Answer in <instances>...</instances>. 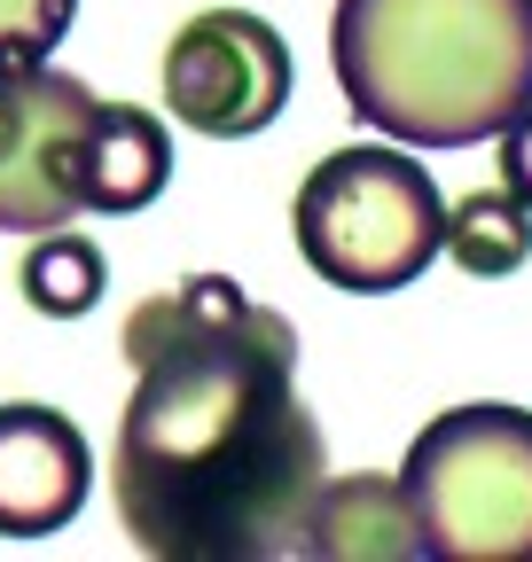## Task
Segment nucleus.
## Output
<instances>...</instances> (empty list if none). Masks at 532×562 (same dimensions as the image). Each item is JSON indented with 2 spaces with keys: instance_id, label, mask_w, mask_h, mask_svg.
Returning <instances> with one entry per match:
<instances>
[{
  "instance_id": "obj_13",
  "label": "nucleus",
  "mask_w": 532,
  "mask_h": 562,
  "mask_svg": "<svg viewBox=\"0 0 532 562\" xmlns=\"http://www.w3.org/2000/svg\"><path fill=\"white\" fill-rule=\"evenodd\" d=\"M494 149H501V157H494V165H501V188L532 203V102H524V110L494 133Z\"/></svg>"
},
{
  "instance_id": "obj_4",
  "label": "nucleus",
  "mask_w": 532,
  "mask_h": 562,
  "mask_svg": "<svg viewBox=\"0 0 532 562\" xmlns=\"http://www.w3.org/2000/svg\"><path fill=\"white\" fill-rule=\"evenodd\" d=\"M446 195L399 140H353L329 149L290 203L298 258L345 297H391L431 273Z\"/></svg>"
},
{
  "instance_id": "obj_1",
  "label": "nucleus",
  "mask_w": 532,
  "mask_h": 562,
  "mask_svg": "<svg viewBox=\"0 0 532 562\" xmlns=\"http://www.w3.org/2000/svg\"><path fill=\"white\" fill-rule=\"evenodd\" d=\"M133 398L110 492L157 562H282L321 492V422L298 398V328L228 273H188L125 313Z\"/></svg>"
},
{
  "instance_id": "obj_10",
  "label": "nucleus",
  "mask_w": 532,
  "mask_h": 562,
  "mask_svg": "<svg viewBox=\"0 0 532 562\" xmlns=\"http://www.w3.org/2000/svg\"><path fill=\"white\" fill-rule=\"evenodd\" d=\"M439 250L462 266V273H517L532 258V203L509 195V188H478V195H462L446 203V220H439Z\"/></svg>"
},
{
  "instance_id": "obj_12",
  "label": "nucleus",
  "mask_w": 532,
  "mask_h": 562,
  "mask_svg": "<svg viewBox=\"0 0 532 562\" xmlns=\"http://www.w3.org/2000/svg\"><path fill=\"white\" fill-rule=\"evenodd\" d=\"M79 0H0V70H24V63H47L55 40L71 32Z\"/></svg>"
},
{
  "instance_id": "obj_6",
  "label": "nucleus",
  "mask_w": 532,
  "mask_h": 562,
  "mask_svg": "<svg viewBox=\"0 0 532 562\" xmlns=\"http://www.w3.org/2000/svg\"><path fill=\"white\" fill-rule=\"evenodd\" d=\"M290 102V47L251 9H204L165 47V110L204 140H251Z\"/></svg>"
},
{
  "instance_id": "obj_8",
  "label": "nucleus",
  "mask_w": 532,
  "mask_h": 562,
  "mask_svg": "<svg viewBox=\"0 0 532 562\" xmlns=\"http://www.w3.org/2000/svg\"><path fill=\"white\" fill-rule=\"evenodd\" d=\"M298 554L313 562H415V516L399 476H321Z\"/></svg>"
},
{
  "instance_id": "obj_9",
  "label": "nucleus",
  "mask_w": 532,
  "mask_h": 562,
  "mask_svg": "<svg viewBox=\"0 0 532 562\" xmlns=\"http://www.w3.org/2000/svg\"><path fill=\"white\" fill-rule=\"evenodd\" d=\"M165 180H173V133L133 102H102L79 149V211H149Z\"/></svg>"
},
{
  "instance_id": "obj_7",
  "label": "nucleus",
  "mask_w": 532,
  "mask_h": 562,
  "mask_svg": "<svg viewBox=\"0 0 532 562\" xmlns=\"http://www.w3.org/2000/svg\"><path fill=\"white\" fill-rule=\"evenodd\" d=\"M95 492V453L71 414L40 398L0 406V539H47L63 531Z\"/></svg>"
},
{
  "instance_id": "obj_5",
  "label": "nucleus",
  "mask_w": 532,
  "mask_h": 562,
  "mask_svg": "<svg viewBox=\"0 0 532 562\" xmlns=\"http://www.w3.org/2000/svg\"><path fill=\"white\" fill-rule=\"evenodd\" d=\"M102 94L55 63L0 70V235H47L79 220V149Z\"/></svg>"
},
{
  "instance_id": "obj_11",
  "label": "nucleus",
  "mask_w": 532,
  "mask_h": 562,
  "mask_svg": "<svg viewBox=\"0 0 532 562\" xmlns=\"http://www.w3.org/2000/svg\"><path fill=\"white\" fill-rule=\"evenodd\" d=\"M24 305L32 313H47V321H79V313H95L102 305V290H110V266H102V250L87 243V235H71V227H47V235H32V250H24Z\"/></svg>"
},
{
  "instance_id": "obj_3",
  "label": "nucleus",
  "mask_w": 532,
  "mask_h": 562,
  "mask_svg": "<svg viewBox=\"0 0 532 562\" xmlns=\"http://www.w3.org/2000/svg\"><path fill=\"white\" fill-rule=\"evenodd\" d=\"M399 492L423 562H532V406H446L415 430Z\"/></svg>"
},
{
  "instance_id": "obj_2",
  "label": "nucleus",
  "mask_w": 532,
  "mask_h": 562,
  "mask_svg": "<svg viewBox=\"0 0 532 562\" xmlns=\"http://www.w3.org/2000/svg\"><path fill=\"white\" fill-rule=\"evenodd\" d=\"M345 110L399 149H478L532 102V0H337Z\"/></svg>"
}]
</instances>
